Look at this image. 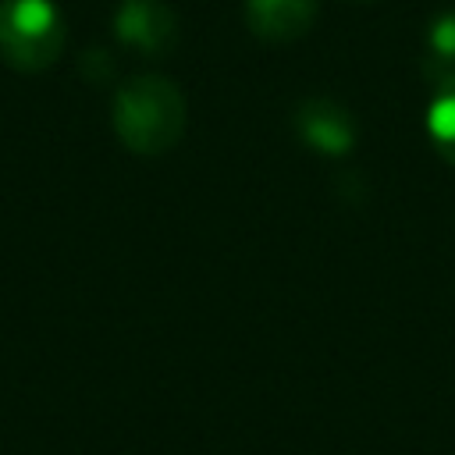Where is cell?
<instances>
[{"label": "cell", "mask_w": 455, "mask_h": 455, "mask_svg": "<svg viewBox=\"0 0 455 455\" xmlns=\"http://www.w3.org/2000/svg\"><path fill=\"white\" fill-rule=\"evenodd\" d=\"M114 132L124 149L139 156H160L185 135L188 107L181 89L164 75H132L117 85L110 107Z\"/></svg>", "instance_id": "6da1fadb"}, {"label": "cell", "mask_w": 455, "mask_h": 455, "mask_svg": "<svg viewBox=\"0 0 455 455\" xmlns=\"http://www.w3.org/2000/svg\"><path fill=\"white\" fill-rule=\"evenodd\" d=\"M114 32L135 53L164 57L178 43V18L164 0H124L114 14Z\"/></svg>", "instance_id": "3957f363"}, {"label": "cell", "mask_w": 455, "mask_h": 455, "mask_svg": "<svg viewBox=\"0 0 455 455\" xmlns=\"http://www.w3.org/2000/svg\"><path fill=\"white\" fill-rule=\"evenodd\" d=\"M427 71L434 82L455 75V11H444L427 28Z\"/></svg>", "instance_id": "52a82bcc"}, {"label": "cell", "mask_w": 455, "mask_h": 455, "mask_svg": "<svg viewBox=\"0 0 455 455\" xmlns=\"http://www.w3.org/2000/svg\"><path fill=\"white\" fill-rule=\"evenodd\" d=\"M245 21L263 43H295L316 21V0H245Z\"/></svg>", "instance_id": "5b68a950"}, {"label": "cell", "mask_w": 455, "mask_h": 455, "mask_svg": "<svg viewBox=\"0 0 455 455\" xmlns=\"http://www.w3.org/2000/svg\"><path fill=\"white\" fill-rule=\"evenodd\" d=\"M68 28L53 0H4L0 4V60L14 71L36 75L57 64Z\"/></svg>", "instance_id": "7a4b0ae2"}, {"label": "cell", "mask_w": 455, "mask_h": 455, "mask_svg": "<svg viewBox=\"0 0 455 455\" xmlns=\"http://www.w3.org/2000/svg\"><path fill=\"white\" fill-rule=\"evenodd\" d=\"M82 71H85L89 78H96V82H107L110 71H114V64H110V57H107L103 50H89V53L82 57Z\"/></svg>", "instance_id": "ba28073f"}, {"label": "cell", "mask_w": 455, "mask_h": 455, "mask_svg": "<svg viewBox=\"0 0 455 455\" xmlns=\"http://www.w3.org/2000/svg\"><path fill=\"white\" fill-rule=\"evenodd\" d=\"M427 135L441 153V160L455 167V75L437 82V92L427 107Z\"/></svg>", "instance_id": "8992f818"}, {"label": "cell", "mask_w": 455, "mask_h": 455, "mask_svg": "<svg viewBox=\"0 0 455 455\" xmlns=\"http://www.w3.org/2000/svg\"><path fill=\"white\" fill-rule=\"evenodd\" d=\"M295 132L299 139L323 153V156H345L352 146H355V121L352 114L327 100V96H313V100H302L299 110H295Z\"/></svg>", "instance_id": "277c9868"}]
</instances>
